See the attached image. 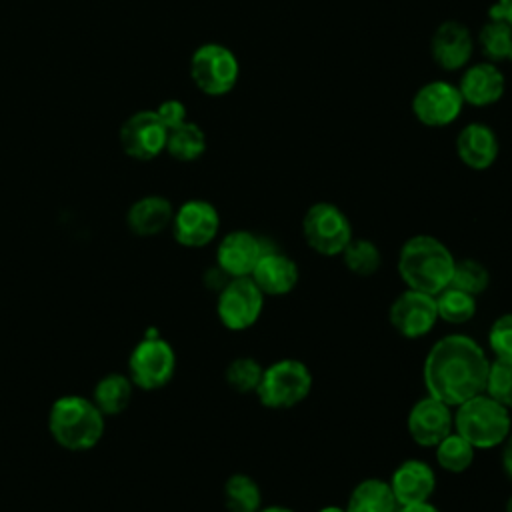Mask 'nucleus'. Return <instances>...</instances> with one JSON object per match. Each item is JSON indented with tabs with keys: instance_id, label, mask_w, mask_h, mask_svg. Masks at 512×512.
<instances>
[{
	"instance_id": "nucleus-1",
	"label": "nucleus",
	"mask_w": 512,
	"mask_h": 512,
	"mask_svg": "<svg viewBox=\"0 0 512 512\" xmlns=\"http://www.w3.org/2000/svg\"><path fill=\"white\" fill-rule=\"evenodd\" d=\"M490 358L486 350L466 334H446L426 352L422 382L426 394L456 408L486 390Z\"/></svg>"
},
{
	"instance_id": "nucleus-2",
	"label": "nucleus",
	"mask_w": 512,
	"mask_h": 512,
	"mask_svg": "<svg viewBox=\"0 0 512 512\" xmlns=\"http://www.w3.org/2000/svg\"><path fill=\"white\" fill-rule=\"evenodd\" d=\"M456 258L452 250L436 236L416 234L410 236L396 260L398 276L406 288L436 296L450 286Z\"/></svg>"
},
{
	"instance_id": "nucleus-3",
	"label": "nucleus",
	"mask_w": 512,
	"mask_h": 512,
	"mask_svg": "<svg viewBox=\"0 0 512 512\" xmlns=\"http://www.w3.org/2000/svg\"><path fill=\"white\" fill-rule=\"evenodd\" d=\"M104 414L92 398L64 394L56 398L48 412V430L54 442L70 452L94 448L104 434Z\"/></svg>"
},
{
	"instance_id": "nucleus-4",
	"label": "nucleus",
	"mask_w": 512,
	"mask_h": 512,
	"mask_svg": "<svg viewBox=\"0 0 512 512\" xmlns=\"http://www.w3.org/2000/svg\"><path fill=\"white\" fill-rule=\"evenodd\" d=\"M454 430L476 450H492L512 432V416L506 406L482 392L454 408Z\"/></svg>"
},
{
	"instance_id": "nucleus-5",
	"label": "nucleus",
	"mask_w": 512,
	"mask_h": 512,
	"mask_svg": "<svg viewBox=\"0 0 512 512\" xmlns=\"http://www.w3.org/2000/svg\"><path fill=\"white\" fill-rule=\"evenodd\" d=\"M312 384L314 376L306 362L298 358H280L264 366L254 394L264 408L288 410L310 396Z\"/></svg>"
},
{
	"instance_id": "nucleus-6",
	"label": "nucleus",
	"mask_w": 512,
	"mask_h": 512,
	"mask_svg": "<svg viewBox=\"0 0 512 512\" xmlns=\"http://www.w3.org/2000/svg\"><path fill=\"white\" fill-rule=\"evenodd\" d=\"M302 236L310 250L320 256H340L354 238L348 216L332 202H314L302 218Z\"/></svg>"
},
{
	"instance_id": "nucleus-7",
	"label": "nucleus",
	"mask_w": 512,
	"mask_h": 512,
	"mask_svg": "<svg viewBox=\"0 0 512 512\" xmlns=\"http://www.w3.org/2000/svg\"><path fill=\"white\" fill-rule=\"evenodd\" d=\"M176 372V352L168 340L148 332L128 356V376L140 390L164 388Z\"/></svg>"
},
{
	"instance_id": "nucleus-8",
	"label": "nucleus",
	"mask_w": 512,
	"mask_h": 512,
	"mask_svg": "<svg viewBox=\"0 0 512 512\" xmlns=\"http://www.w3.org/2000/svg\"><path fill=\"white\" fill-rule=\"evenodd\" d=\"M238 76V58L224 44H202L190 58V78L196 88L208 96L228 94L236 86Z\"/></svg>"
},
{
	"instance_id": "nucleus-9",
	"label": "nucleus",
	"mask_w": 512,
	"mask_h": 512,
	"mask_svg": "<svg viewBox=\"0 0 512 512\" xmlns=\"http://www.w3.org/2000/svg\"><path fill=\"white\" fill-rule=\"evenodd\" d=\"M264 298L250 276L230 278L216 296V316L230 332H244L260 320Z\"/></svg>"
},
{
	"instance_id": "nucleus-10",
	"label": "nucleus",
	"mask_w": 512,
	"mask_h": 512,
	"mask_svg": "<svg viewBox=\"0 0 512 512\" xmlns=\"http://www.w3.org/2000/svg\"><path fill=\"white\" fill-rule=\"evenodd\" d=\"M388 320L402 338H424L438 322L436 300L432 294L406 288L392 300L388 308Z\"/></svg>"
},
{
	"instance_id": "nucleus-11",
	"label": "nucleus",
	"mask_w": 512,
	"mask_h": 512,
	"mask_svg": "<svg viewBox=\"0 0 512 512\" xmlns=\"http://www.w3.org/2000/svg\"><path fill=\"white\" fill-rule=\"evenodd\" d=\"M174 240L184 248L208 246L220 230V214L208 200L192 198L174 210L172 218Z\"/></svg>"
},
{
	"instance_id": "nucleus-12",
	"label": "nucleus",
	"mask_w": 512,
	"mask_h": 512,
	"mask_svg": "<svg viewBox=\"0 0 512 512\" xmlns=\"http://www.w3.org/2000/svg\"><path fill=\"white\" fill-rule=\"evenodd\" d=\"M464 108L462 94L456 84L446 80H432L420 86L412 98V112L416 120L430 128L452 124Z\"/></svg>"
},
{
	"instance_id": "nucleus-13",
	"label": "nucleus",
	"mask_w": 512,
	"mask_h": 512,
	"mask_svg": "<svg viewBox=\"0 0 512 512\" xmlns=\"http://www.w3.org/2000/svg\"><path fill=\"white\" fill-rule=\"evenodd\" d=\"M120 146L134 160H152L166 150L168 128L156 110H140L120 126Z\"/></svg>"
},
{
	"instance_id": "nucleus-14",
	"label": "nucleus",
	"mask_w": 512,
	"mask_h": 512,
	"mask_svg": "<svg viewBox=\"0 0 512 512\" xmlns=\"http://www.w3.org/2000/svg\"><path fill=\"white\" fill-rule=\"evenodd\" d=\"M406 430L414 444L434 448L454 430V408L426 394L412 404L406 418Z\"/></svg>"
},
{
	"instance_id": "nucleus-15",
	"label": "nucleus",
	"mask_w": 512,
	"mask_h": 512,
	"mask_svg": "<svg viewBox=\"0 0 512 512\" xmlns=\"http://www.w3.org/2000/svg\"><path fill=\"white\" fill-rule=\"evenodd\" d=\"M266 246L268 240L250 230H232L224 234L216 246V266L230 278L250 276Z\"/></svg>"
},
{
	"instance_id": "nucleus-16",
	"label": "nucleus",
	"mask_w": 512,
	"mask_h": 512,
	"mask_svg": "<svg viewBox=\"0 0 512 512\" xmlns=\"http://www.w3.org/2000/svg\"><path fill=\"white\" fill-rule=\"evenodd\" d=\"M250 278L264 296H286L296 288L300 280V268L292 256L280 252L268 242Z\"/></svg>"
},
{
	"instance_id": "nucleus-17",
	"label": "nucleus",
	"mask_w": 512,
	"mask_h": 512,
	"mask_svg": "<svg viewBox=\"0 0 512 512\" xmlns=\"http://www.w3.org/2000/svg\"><path fill=\"white\" fill-rule=\"evenodd\" d=\"M430 52L440 68L454 72L470 62L474 52V38L462 22L446 20L432 34Z\"/></svg>"
},
{
	"instance_id": "nucleus-18",
	"label": "nucleus",
	"mask_w": 512,
	"mask_h": 512,
	"mask_svg": "<svg viewBox=\"0 0 512 512\" xmlns=\"http://www.w3.org/2000/svg\"><path fill=\"white\" fill-rule=\"evenodd\" d=\"M388 484L398 504L428 502L436 490V472L428 462L408 458L392 470Z\"/></svg>"
},
{
	"instance_id": "nucleus-19",
	"label": "nucleus",
	"mask_w": 512,
	"mask_h": 512,
	"mask_svg": "<svg viewBox=\"0 0 512 512\" xmlns=\"http://www.w3.org/2000/svg\"><path fill=\"white\" fill-rule=\"evenodd\" d=\"M458 90L462 94L464 104L482 108L496 104L506 90L504 72L494 62H478L464 70Z\"/></svg>"
},
{
	"instance_id": "nucleus-20",
	"label": "nucleus",
	"mask_w": 512,
	"mask_h": 512,
	"mask_svg": "<svg viewBox=\"0 0 512 512\" xmlns=\"http://www.w3.org/2000/svg\"><path fill=\"white\" fill-rule=\"evenodd\" d=\"M498 152V138L488 124L472 122L456 136V154L470 170H488L496 162Z\"/></svg>"
},
{
	"instance_id": "nucleus-21",
	"label": "nucleus",
	"mask_w": 512,
	"mask_h": 512,
	"mask_svg": "<svg viewBox=\"0 0 512 512\" xmlns=\"http://www.w3.org/2000/svg\"><path fill=\"white\" fill-rule=\"evenodd\" d=\"M172 218H174L172 202L158 194L138 198L126 212L128 228L142 238L164 232L172 224Z\"/></svg>"
},
{
	"instance_id": "nucleus-22",
	"label": "nucleus",
	"mask_w": 512,
	"mask_h": 512,
	"mask_svg": "<svg viewBox=\"0 0 512 512\" xmlns=\"http://www.w3.org/2000/svg\"><path fill=\"white\" fill-rule=\"evenodd\" d=\"M344 508L346 512H394L398 502L388 480L364 478L352 488Z\"/></svg>"
},
{
	"instance_id": "nucleus-23",
	"label": "nucleus",
	"mask_w": 512,
	"mask_h": 512,
	"mask_svg": "<svg viewBox=\"0 0 512 512\" xmlns=\"http://www.w3.org/2000/svg\"><path fill=\"white\" fill-rule=\"evenodd\" d=\"M134 388L136 386L132 384L128 374L110 372L96 382L92 390V400L104 416H116L128 408Z\"/></svg>"
},
{
	"instance_id": "nucleus-24",
	"label": "nucleus",
	"mask_w": 512,
	"mask_h": 512,
	"mask_svg": "<svg viewBox=\"0 0 512 512\" xmlns=\"http://www.w3.org/2000/svg\"><path fill=\"white\" fill-rule=\"evenodd\" d=\"M222 494L228 512H258L264 506L258 482L244 472L230 474L224 482Z\"/></svg>"
},
{
	"instance_id": "nucleus-25",
	"label": "nucleus",
	"mask_w": 512,
	"mask_h": 512,
	"mask_svg": "<svg viewBox=\"0 0 512 512\" xmlns=\"http://www.w3.org/2000/svg\"><path fill=\"white\" fill-rule=\"evenodd\" d=\"M166 152L178 162H194L206 152V134L190 120L168 130Z\"/></svg>"
},
{
	"instance_id": "nucleus-26",
	"label": "nucleus",
	"mask_w": 512,
	"mask_h": 512,
	"mask_svg": "<svg viewBox=\"0 0 512 512\" xmlns=\"http://www.w3.org/2000/svg\"><path fill=\"white\" fill-rule=\"evenodd\" d=\"M434 458L444 472L462 474L474 464L476 448L466 438H462L456 430H452L446 438H442L434 446Z\"/></svg>"
},
{
	"instance_id": "nucleus-27",
	"label": "nucleus",
	"mask_w": 512,
	"mask_h": 512,
	"mask_svg": "<svg viewBox=\"0 0 512 512\" xmlns=\"http://www.w3.org/2000/svg\"><path fill=\"white\" fill-rule=\"evenodd\" d=\"M436 312H438V320L446 322V324H466L476 316L478 310V302L476 296L458 290L454 286H446L444 290H440L436 296Z\"/></svg>"
},
{
	"instance_id": "nucleus-28",
	"label": "nucleus",
	"mask_w": 512,
	"mask_h": 512,
	"mask_svg": "<svg viewBox=\"0 0 512 512\" xmlns=\"http://www.w3.org/2000/svg\"><path fill=\"white\" fill-rule=\"evenodd\" d=\"M344 266L360 278H368L376 274L382 266V252L380 248L368 238H352L348 246L340 254Z\"/></svg>"
},
{
	"instance_id": "nucleus-29",
	"label": "nucleus",
	"mask_w": 512,
	"mask_h": 512,
	"mask_svg": "<svg viewBox=\"0 0 512 512\" xmlns=\"http://www.w3.org/2000/svg\"><path fill=\"white\" fill-rule=\"evenodd\" d=\"M478 44L488 62L496 64L502 60H512V26L504 20L488 16V22L480 28Z\"/></svg>"
},
{
	"instance_id": "nucleus-30",
	"label": "nucleus",
	"mask_w": 512,
	"mask_h": 512,
	"mask_svg": "<svg viewBox=\"0 0 512 512\" xmlns=\"http://www.w3.org/2000/svg\"><path fill=\"white\" fill-rule=\"evenodd\" d=\"M262 372L264 366L254 356H238L228 362L224 370V380L238 394H254L260 384Z\"/></svg>"
},
{
	"instance_id": "nucleus-31",
	"label": "nucleus",
	"mask_w": 512,
	"mask_h": 512,
	"mask_svg": "<svg viewBox=\"0 0 512 512\" xmlns=\"http://www.w3.org/2000/svg\"><path fill=\"white\" fill-rule=\"evenodd\" d=\"M450 286L464 290L472 296H480L490 286V272L476 258H460L454 264Z\"/></svg>"
},
{
	"instance_id": "nucleus-32",
	"label": "nucleus",
	"mask_w": 512,
	"mask_h": 512,
	"mask_svg": "<svg viewBox=\"0 0 512 512\" xmlns=\"http://www.w3.org/2000/svg\"><path fill=\"white\" fill-rule=\"evenodd\" d=\"M488 396L512 410V358H492L486 378Z\"/></svg>"
},
{
	"instance_id": "nucleus-33",
	"label": "nucleus",
	"mask_w": 512,
	"mask_h": 512,
	"mask_svg": "<svg viewBox=\"0 0 512 512\" xmlns=\"http://www.w3.org/2000/svg\"><path fill=\"white\" fill-rule=\"evenodd\" d=\"M486 340L494 358H512V312L494 318Z\"/></svg>"
},
{
	"instance_id": "nucleus-34",
	"label": "nucleus",
	"mask_w": 512,
	"mask_h": 512,
	"mask_svg": "<svg viewBox=\"0 0 512 512\" xmlns=\"http://www.w3.org/2000/svg\"><path fill=\"white\" fill-rule=\"evenodd\" d=\"M156 114L160 116V120L164 122V126L170 130V128H176L180 126L182 122H186V106L180 102V100H164L158 108H156Z\"/></svg>"
},
{
	"instance_id": "nucleus-35",
	"label": "nucleus",
	"mask_w": 512,
	"mask_h": 512,
	"mask_svg": "<svg viewBox=\"0 0 512 512\" xmlns=\"http://www.w3.org/2000/svg\"><path fill=\"white\" fill-rule=\"evenodd\" d=\"M228 280H230V276L220 266H216V264L210 270H206V274H204L206 288H210L214 292H220L228 284Z\"/></svg>"
},
{
	"instance_id": "nucleus-36",
	"label": "nucleus",
	"mask_w": 512,
	"mask_h": 512,
	"mask_svg": "<svg viewBox=\"0 0 512 512\" xmlns=\"http://www.w3.org/2000/svg\"><path fill=\"white\" fill-rule=\"evenodd\" d=\"M490 18H498L504 20L506 24L512 26V0H496L490 10H488Z\"/></svg>"
},
{
	"instance_id": "nucleus-37",
	"label": "nucleus",
	"mask_w": 512,
	"mask_h": 512,
	"mask_svg": "<svg viewBox=\"0 0 512 512\" xmlns=\"http://www.w3.org/2000/svg\"><path fill=\"white\" fill-rule=\"evenodd\" d=\"M502 468H504V474L512 480V432L502 444Z\"/></svg>"
},
{
	"instance_id": "nucleus-38",
	"label": "nucleus",
	"mask_w": 512,
	"mask_h": 512,
	"mask_svg": "<svg viewBox=\"0 0 512 512\" xmlns=\"http://www.w3.org/2000/svg\"><path fill=\"white\" fill-rule=\"evenodd\" d=\"M394 512H440V510L428 500V502H416V504H398Z\"/></svg>"
},
{
	"instance_id": "nucleus-39",
	"label": "nucleus",
	"mask_w": 512,
	"mask_h": 512,
	"mask_svg": "<svg viewBox=\"0 0 512 512\" xmlns=\"http://www.w3.org/2000/svg\"><path fill=\"white\" fill-rule=\"evenodd\" d=\"M258 512H296V510L282 504H270V506H262Z\"/></svg>"
},
{
	"instance_id": "nucleus-40",
	"label": "nucleus",
	"mask_w": 512,
	"mask_h": 512,
	"mask_svg": "<svg viewBox=\"0 0 512 512\" xmlns=\"http://www.w3.org/2000/svg\"><path fill=\"white\" fill-rule=\"evenodd\" d=\"M318 512H346V508L338 504H328V506H322Z\"/></svg>"
},
{
	"instance_id": "nucleus-41",
	"label": "nucleus",
	"mask_w": 512,
	"mask_h": 512,
	"mask_svg": "<svg viewBox=\"0 0 512 512\" xmlns=\"http://www.w3.org/2000/svg\"><path fill=\"white\" fill-rule=\"evenodd\" d=\"M504 510H506V512H512V494L508 496V500H506V506H504Z\"/></svg>"
}]
</instances>
